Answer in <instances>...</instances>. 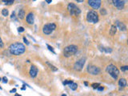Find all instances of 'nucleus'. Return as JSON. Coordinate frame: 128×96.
<instances>
[{
    "instance_id": "f257e3e1",
    "label": "nucleus",
    "mask_w": 128,
    "mask_h": 96,
    "mask_svg": "<svg viewBox=\"0 0 128 96\" xmlns=\"http://www.w3.org/2000/svg\"><path fill=\"white\" fill-rule=\"evenodd\" d=\"M9 50L11 54H14V55H21L25 52L26 47L21 42H14L10 46Z\"/></svg>"
},
{
    "instance_id": "f03ea898",
    "label": "nucleus",
    "mask_w": 128,
    "mask_h": 96,
    "mask_svg": "<svg viewBox=\"0 0 128 96\" xmlns=\"http://www.w3.org/2000/svg\"><path fill=\"white\" fill-rule=\"evenodd\" d=\"M78 51V46L76 45H70L64 48L63 50V55L67 58H69L75 54Z\"/></svg>"
},
{
    "instance_id": "7ed1b4c3",
    "label": "nucleus",
    "mask_w": 128,
    "mask_h": 96,
    "mask_svg": "<svg viewBox=\"0 0 128 96\" xmlns=\"http://www.w3.org/2000/svg\"><path fill=\"white\" fill-rule=\"evenodd\" d=\"M107 72L111 75L114 79H117L119 75V71L118 70V68L115 66L114 64H110L106 68Z\"/></svg>"
},
{
    "instance_id": "20e7f679",
    "label": "nucleus",
    "mask_w": 128,
    "mask_h": 96,
    "mask_svg": "<svg viewBox=\"0 0 128 96\" xmlns=\"http://www.w3.org/2000/svg\"><path fill=\"white\" fill-rule=\"evenodd\" d=\"M86 20L90 23H96L98 22V15L95 11H90L86 15Z\"/></svg>"
},
{
    "instance_id": "39448f33",
    "label": "nucleus",
    "mask_w": 128,
    "mask_h": 96,
    "mask_svg": "<svg viewBox=\"0 0 128 96\" xmlns=\"http://www.w3.org/2000/svg\"><path fill=\"white\" fill-rule=\"evenodd\" d=\"M67 10L71 15H78L81 13V10L78 8L75 3H70L67 6Z\"/></svg>"
},
{
    "instance_id": "423d86ee",
    "label": "nucleus",
    "mask_w": 128,
    "mask_h": 96,
    "mask_svg": "<svg viewBox=\"0 0 128 96\" xmlns=\"http://www.w3.org/2000/svg\"><path fill=\"white\" fill-rule=\"evenodd\" d=\"M56 29V25L55 23H49L46 24V25L43 26V32L45 34H51L52 32Z\"/></svg>"
},
{
    "instance_id": "0eeeda50",
    "label": "nucleus",
    "mask_w": 128,
    "mask_h": 96,
    "mask_svg": "<svg viewBox=\"0 0 128 96\" xmlns=\"http://www.w3.org/2000/svg\"><path fill=\"white\" fill-rule=\"evenodd\" d=\"M86 63V58H82L79 60H78L77 62H75V63L74 64V69L77 71H82V69L83 68V66Z\"/></svg>"
},
{
    "instance_id": "6e6552de",
    "label": "nucleus",
    "mask_w": 128,
    "mask_h": 96,
    "mask_svg": "<svg viewBox=\"0 0 128 96\" xmlns=\"http://www.w3.org/2000/svg\"><path fill=\"white\" fill-rule=\"evenodd\" d=\"M86 70H87L88 73H90V75H97L101 72L99 67L96 66H93V65H89V66L87 67Z\"/></svg>"
},
{
    "instance_id": "1a4fd4ad",
    "label": "nucleus",
    "mask_w": 128,
    "mask_h": 96,
    "mask_svg": "<svg viewBox=\"0 0 128 96\" xmlns=\"http://www.w3.org/2000/svg\"><path fill=\"white\" fill-rule=\"evenodd\" d=\"M88 4L94 9H98L101 6V1L100 0H89L88 1Z\"/></svg>"
},
{
    "instance_id": "9d476101",
    "label": "nucleus",
    "mask_w": 128,
    "mask_h": 96,
    "mask_svg": "<svg viewBox=\"0 0 128 96\" xmlns=\"http://www.w3.org/2000/svg\"><path fill=\"white\" fill-rule=\"evenodd\" d=\"M113 4L115 7L117 8L118 10H122L123 9L124 7V5H125V2L124 1H121V0H114L112 1Z\"/></svg>"
},
{
    "instance_id": "9b49d317",
    "label": "nucleus",
    "mask_w": 128,
    "mask_h": 96,
    "mask_svg": "<svg viewBox=\"0 0 128 96\" xmlns=\"http://www.w3.org/2000/svg\"><path fill=\"white\" fill-rule=\"evenodd\" d=\"M29 74H30V76L32 77V78H35L37 76V75H38V68L34 66V65H32L31 67H30V72H29Z\"/></svg>"
},
{
    "instance_id": "f8f14e48",
    "label": "nucleus",
    "mask_w": 128,
    "mask_h": 96,
    "mask_svg": "<svg viewBox=\"0 0 128 96\" xmlns=\"http://www.w3.org/2000/svg\"><path fill=\"white\" fill-rule=\"evenodd\" d=\"M26 22L28 24H33L34 22V15L33 13H29L26 17Z\"/></svg>"
},
{
    "instance_id": "ddd939ff",
    "label": "nucleus",
    "mask_w": 128,
    "mask_h": 96,
    "mask_svg": "<svg viewBox=\"0 0 128 96\" xmlns=\"http://www.w3.org/2000/svg\"><path fill=\"white\" fill-rule=\"evenodd\" d=\"M116 25H117V27L119 28L121 31H126L127 30V26L123 22H122L120 21H116Z\"/></svg>"
},
{
    "instance_id": "4468645a",
    "label": "nucleus",
    "mask_w": 128,
    "mask_h": 96,
    "mask_svg": "<svg viewBox=\"0 0 128 96\" xmlns=\"http://www.w3.org/2000/svg\"><path fill=\"white\" fill-rule=\"evenodd\" d=\"M119 86L120 87V89H123L127 86V80L124 79V78H121L119 80Z\"/></svg>"
},
{
    "instance_id": "2eb2a0df",
    "label": "nucleus",
    "mask_w": 128,
    "mask_h": 96,
    "mask_svg": "<svg viewBox=\"0 0 128 96\" xmlns=\"http://www.w3.org/2000/svg\"><path fill=\"white\" fill-rule=\"evenodd\" d=\"M24 17H25V11L24 10H19L18 11V18L20 19H23Z\"/></svg>"
},
{
    "instance_id": "dca6fc26",
    "label": "nucleus",
    "mask_w": 128,
    "mask_h": 96,
    "mask_svg": "<svg viewBox=\"0 0 128 96\" xmlns=\"http://www.w3.org/2000/svg\"><path fill=\"white\" fill-rule=\"evenodd\" d=\"M117 31V26L115 25H112L111 26V29H110V34L111 35H114V34H116Z\"/></svg>"
},
{
    "instance_id": "f3484780",
    "label": "nucleus",
    "mask_w": 128,
    "mask_h": 96,
    "mask_svg": "<svg viewBox=\"0 0 128 96\" xmlns=\"http://www.w3.org/2000/svg\"><path fill=\"white\" fill-rule=\"evenodd\" d=\"M47 65L49 67V68H50L51 71H58V68H57V67H55V66H54V65L51 64V63H49V62H47Z\"/></svg>"
},
{
    "instance_id": "a211bd4d",
    "label": "nucleus",
    "mask_w": 128,
    "mask_h": 96,
    "mask_svg": "<svg viewBox=\"0 0 128 96\" xmlns=\"http://www.w3.org/2000/svg\"><path fill=\"white\" fill-rule=\"evenodd\" d=\"M69 87L72 90V91H75V90L77 89V87H78V85H77V83H74V82H73L71 84L69 85Z\"/></svg>"
},
{
    "instance_id": "6ab92c4d",
    "label": "nucleus",
    "mask_w": 128,
    "mask_h": 96,
    "mask_svg": "<svg viewBox=\"0 0 128 96\" xmlns=\"http://www.w3.org/2000/svg\"><path fill=\"white\" fill-rule=\"evenodd\" d=\"M102 51H105L107 53H111L112 51V49L110 48V47H102V49H100Z\"/></svg>"
},
{
    "instance_id": "aec40b11",
    "label": "nucleus",
    "mask_w": 128,
    "mask_h": 96,
    "mask_svg": "<svg viewBox=\"0 0 128 96\" xmlns=\"http://www.w3.org/2000/svg\"><path fill=\"white\" fill-rule=\"evenodd\" d=\"M2 14H3V16H5V17H7L9 15V11H8L7 9H3V11H2Z\"/></svg>"
},
{
    "instance_id": "412c9836",
    "label": "nucleus",
    "mask_w": 128,
    "mask_h": 96,
    "mask_svg": "<svg viewBox=\"0 0 128 96\" xmlns=\"http://www.w3.org/2000/svg\"><path fill=\"white\" fill-rule=\"evenodd\" d=\"M3 2L6 5H11L12 3H14V0H10V1H5V0H3Z\"/></svg>"
},
{
    "instance_id": "4be33fe9",
    "label": "nucleus",
    "mask_w": 128,
    "mask_h": 96,
    "mask_svg": "<svg viewBox=\"0 0 128 96\" xmlns=\"http://www.w3.org/2000/svg\"><path fill=\"white\" fill-rule=\"evenodd\" d=\"M91 87L94 89H98V87H100V84L99 83H93V84H91Z\"/></svg>"
},
{
    "instance_id": "5701e85b",
    "label": "nucleus",
    "mask_w": 128,
    "mask_h": 96,
    "mask_svg": "<svg viewBox=\"0 0 128 96\" xmlns=\"http://www.w3.org/2000/svg\"><path fill=\"white\" fill-rule=\"evenodd\" d=\"M47 48H48V50H51V52L54 53V54H55V50H54V49L52 46H51L50 45H48V44H47Z\"/></svg>"
},
{
    "instance_id": "b1692460",
    "label": "nucleus",
    "mask_w": 128,
    "mask_h": 96,
    "mask_svg": "<svg viewBox=\"0 0 128 96\" xmlns=\"http://www.w3.org/2000/svg\"><path fill=\"white\" fill-rule=\"evenodd\" d=\"M72 83H73V81H71V80H67V81H64L63 83L64 85H67V84L70 85V84H71Z\"/></svg>"
},
{
    "instance_id": "393cba45",
    "label": "nucleus",
    "mask_w": 128,
    "mask_h": 96,
    "mask_svg": "<svg viewBox=\"0 0 128 96\" xmlns=\"http://www.w3.org/2000/svg\"><path fill=\"white\" fill-rule=\"evenodd\" d=\"M121 71H128V66H123V67H121Z\"/></svg>"
},
{
    "instance_id": "a878e982",
    "label": "nucleus",
    "mask_w": 128,
    "mask_h": 96,
    "mask_svg": "<svg viewBox=\"0 0 128 96\" xmlns=\"http://www.w3.org/2000/svg\"><path fill=\"white\" fill-rule=\"evenodd\" d=\"M18 32H23L24 31V28L22 26H20V27L18 28Z\"/></svg>"
},
{
    "instance_id": "bb28decb",
    "label": "nucleus",
    "mask_w": 128,
    "mask_h": 96,
    "mask_svg": "<svg viewBox=\"0 0 128 96\" xmlns=\"http://www.w3.org/2000/svg\"><path fill=\"white\" fill-rule=\"evenodd\" d=\"M101 14H102V15H107V11H106V10L105 9H102L101 10Z\"/></svg>"
},
{
    "instance_id": "cd10ccee",
    "label": "nucleus",
    "mask_w": 128,
    "mask_h": 96,
    "mask_svg": "<svg viewBox=\"0 0 128 96\" xmlns=\"http://www.w3.org/2000/svg\"><path fill=\"white\" fill-rule=\"evenodd\" d=\"M23 40H24V42H25V43H26V45H29V42H28L27 39H26V38L25 37L23 38Z\"/></svg>"
},
{
    "instance_id": "c85d7f7f",
    "label": "nucleus",
    "mask_w": 128,
    "mask_h": 96,
    "mask_svg": "<svg viewBox=\"0 0 128 96\" xmlns=\"http://www.w3.org/2000/svg\"><path fill=\"white\" fill-rule=\"evenodd\" d=\"M3 83H7V82H8L7 79L6 77H3Z\"/></svg>"
},
{
    "instance_id": "c756f323",
    "label": "nucleus",
    "mask_w": 128,
    "mask_h": 96,
    "mask_svg": "<svg viewBox=\"0 0 128 96\" xmlns=\"http://www.w3.org/2000/svg\"><path fill=\"white\" fill-rule=\"evenodd\" d=\"M97 90H98V91H103V90H104V87H98Z\"/></svg>"
},
{
    "instance_id": "7c9ffc66",
    "label": "nucleus",
    "mask_w": 128,
    "mask_h": 96,
    "mask_svg": "<svg viewBox=\"0 0 128 96\" xmlns=\"http://www.w3.org/2000/svg\"><path fill=\"white\" fill-rule=\"evenodd\" d=\"M0 46H1V47H3V41H2L1 38H0Z\"/></svg>"
},
{
    "instance_id": "2f4dec72",
    "label": "nucleus",
    "mask_w": 128,
    "mask_h": 96,
    "mask_svg": "<svg viewBox=\"0 0 128 96\" xmlns=\"http://www.w3.org/2000/svg\"><path fill=\"white\" fill-rule=\"evenodd\" d=\"M16 92V89L14 88V89H13V90H11V93H15Z\"/></svg>"
},
{
    "instance_id": "473e14b6",
    "label": "nucleus",
    "mask_w": 128,
    "mask_h": 96,
    "mask_svg": "<svg viewBox=\"0 0 128 96\" xmlns=\"http://www.w3.org/2000/svg\"><path fill=\"white\" fill-rule=\"evenodd\" d=\"M46 2H47V3H51V2H52V1H51V0H47Z\"/></svg>"
},
{
    "instance_id": "72a5a7b5",
    "label": "nucleus",
    "mask_w": 128,
    "mask_h": 96,
    "mask_svg": "<svg viewBox=\"0 0 128 96\" xmlns=\"http://www.w3.org/2000/svg\"><path fill=\"white\" fill-rule=\"evenodd\" d=\"M82 0H77V3H82Z\"/></svg>"
},
{
    "instance_id": "f704fd0d",
    "label": "nucleus",
    "mask_w": 128,
    "mask_h": 96,
    "mask_svg": "<svg viewBox=\"0 0 128 96\" xmlns=\"http://www.w3.org/2000/svg\"><path fill=\"white\" fill-rule=\"evenodd\" d=\"M14 96H22V95H18V94H15V95H14Z\"/></svg>"
},
{
    "instance_id": "c9c22d12",
    "label": "nucleus",
    "mask_w": 128,
    "mask_h": 96,
    "mask_svg": "<svg viewBox=\"0 0 128 96\" xmlns=\"http://www.w3.org/2000/svg\"><path fill=\"white\" fill-rule=\"evenodd\" d=\"M84 84H85L86 86H87V85H88V83H86V82H85V83H84Z\"/></svg>"
},
{
    "instance_id": "e433bc0d",
    "label": "nucleus",
    "mask_w": 128,
    "mask_h": 96,
    "mask_svg": "<svg viewBox=\"0 0 128 96\" xmlns=\"http://www.w3.org/2000/svg\"><path fill=\"white\" fill-rule=\"evenodd\" d=\"M61 96H67V95H65V94H64V95H62Z\"/></svg>"
},
{
    "instance_id": "4c0bfd02",
    "label": "nucleus",
    "mask_w": 128,
    "mask_h": 96,
    "mask_svg": "<svg viewBox=\"0 0 128 96\" xmlns=\"http://www.w3.org/2000/svg\"><path fill=\"white\" fill-rule=\"evenodd\" d=\"M2 81V79H1V78H0V82H1Z\"/></svg>"
},
{
    "instance_id": "58836bf2",
    "label": "nucleus",
    "mask_w": 128,
    "mask_h": 96,
    "mask_svg": "<svg viewBox=\"0 0 128 96\" xmlns=\"http://www.w3.org/2000/svg\"><path fill=\"white\" fill-rule=\"evenodd\" d=\"M127 44H128V39H127Z\"/></svg>"
},
{
    "instance_id": "ea45409f",
    "label": "nucleus",
    "mask_w": 128,
    "mask_h": 96,
    "mask_svg": "<svg viewBox=\"0 0 128 96\" xmlns=\"http://www.w3.org/2000/svg\"><path fill=\"white\" fill-rule=\"evenodd\" d=\"M123 96H126V95H123Z\"/></svg>"
}]
</instances>
